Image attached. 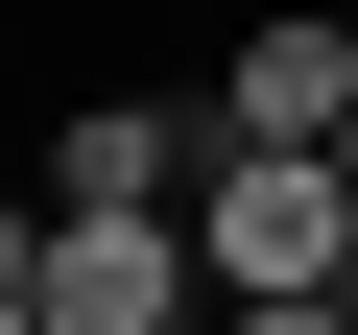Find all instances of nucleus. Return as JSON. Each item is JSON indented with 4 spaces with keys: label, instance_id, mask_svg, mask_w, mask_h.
I'll list each match as a JSON object with an SVG mask.
<instances>
[{
    "label": "nucleus",
    "instance_id": "obj_1",
    "mask_svg": "<svg viewBox=\"0 0 358 335\" xmlns=\"http://www.w3.org/2000/svg\"><path fill=\"white\" fill-rule=\"evenodd\" d=\"M192 264H215V311H263V287H358V192H334V144H215Z\"/></svg>",
    "mask_w": 358,
    "mask_h": 335
},
{
    "label": "nucleus",
    "instance_id": "obj_2",
    "mask_svg": "<svg viewBox=\"0 0 358 335\" xmlns=\"http://www.w3.org/2000/svg\"><path fill=\"white\" fill-rule=\"evenodd\" d=\"M48 335H215L192 216H72V192H48Z\"/></svg>",
    "mask_w": 358,
    "mask_h": 335
},
{
    "label": "nucleus",
    "instance_id": "obj_3",
    "mask_svg": "<svg viewBox=\"0 0 358 335\" xmlns=\"http://www.w3.org/2000/svg\"><path fill=\"white\" fill-rule=\"evenodd\" d=\"M48 192L72 216H192L215 192V96H72L48 120Z\"/></svg>",
    "mask_w": 358,
    "mask_h": 335
},
{
    "label": "nucleus",
    "instance_id": "obj_4",
    "mask_svg": "<svg viewBox=\"0 0 358 335\" xmlns=\"http://www.w3.org/2000/svg\"><path fill=\"white\" fill-rule=\"evenodd\" d=\"M358 120V0H263L215 48V144H334Z\"/></svg>",
    "mask_w": 358,
    "mask_h": 335
},
{
    "label": "nucleus",
    "instance_id": "obj_5",
    "mask_svg": "<svg viewBox=\"0 0 358 335\" xmlns=\"http://www.w3.org/2000/svg\"><path fill=\"white\" fill-rule=\"evenodd\" d=\"M0 335H48V216L0 192Z\"/></svg>",
    "mask_w": 358,
    "mask_h": 335
},
{
    "label": "nucleus",
    "instance_id": "obj_6",
    "mask_svg": "<svg viewBox=\"0 0 358 335\" xmlns=\"http://www.w3.org/2000/svg\"><path fill=\"white\" fill-rule=\"evenodd\" d=\"M215 335H358V287H263V311H215Z\"/></svg>",
    "mask_w": 358,
    "mask_h": 335
},
{
    "label": "nucleus",
    "instance_id": "obj_7",
    "mask_svg": "<svg viewBox=\"0 0 358 335\" xmlns=\"http://www.w3.org/2000/svg\"><path fill=\"white\" fill-rule=\"evenodd\" d=\"M334 192H358V120H334Z\"/></svg>",
    "mask_w": 358,
    "mask_h": 335
}]
</instances>
